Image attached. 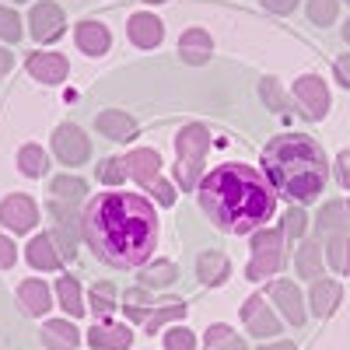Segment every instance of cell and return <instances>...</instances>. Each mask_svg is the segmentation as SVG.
I'll return each instance as SVG.
<instances>
[{
  "instance_id": "obj_1",
  "label": "cell",
  "mask_w": 350,
  "mask_h": 350,
  "mask_svg": "<svg viewBox=\"0 0 350 350\" xmlns=\"http://www.w3.org/2000/svg\"><path fill=\"white\" fill-rule=\"evenodd\" d=\"M81 239L105 267L137 270L158 249V211L144 193H95L92 200H84Z\"/></svg>"
},
{
  "instance_id": "obj_2",
  "label": "cell",
  "mask_w": 350,
  "mask_h": 350,
  "mask_svg": "<svg viewBox=\"0 0 350 350\" xmlns=\"http://www.w3.org/2000/svg\"><path fill=\"white\" fill-rule=\"evenodd\" d=\"M200 207L228 235H252L277 211V193L267 175L245 161L214 165L196 186Z\"/></svg>"
},
{
  "instance_id": "obj_3",
  "label": "cell",
  "mask_w": 350,
  "mask_h": 350,
  "mask_svg": "<svg viewBox=\"0 0 350 350\" xmlns=\"http://www.w3.org/2000/svg\"><path fill=\"white\" fill-rule=\"evenodd\" d=\"M259 172L287 203H312L329 183V158L308 133H277L262 148Z\"/></svg>"
},
{
  "instance_id": "obj_4",
  "label": "cell",
  "mask_w": 350,
  "mask_h": 350,
  "mask_svg": "<svg viewBox=\"0 0 350 350\" xmlns=\"http://www.w3.org/2000/svg\"><path fill=\"white\" fill-rule=\"evenodd\" d=\"M211 154V130L203 123H186L175 133V168H172V183L183 193H196L203 172V161Z\"/></svg>"
},
{
  "instance_id": "obj_5",
  "label": "cell",
  "mask_w": 350,
  "mask_h": 350,
  "mask_svg": "<svg viewBox=\"0 0 350 350\" xmlns=\"http://www.w3.org/2000/svg\"><path fill=\"white\" fill-rule=\"evenodd\" d=\"M291 102H295V112L305 116V120H326L329 116V84L319 74H301L295 84H291Z\"/></svg>"
},
{
  "instance_id": "obj_6",
  "label": "cell",
  "mask_w": 350,
  "mask_h": 350,
  "mask_svg": "<svg viewBox=\"0 0 350 350\" xmlns=\"http://www.w3.org/2000/svg\"><path fill=\"white\" fill-rule=\"evenodd\" d=\"M28 32H32L39 46L60 42L67 32V11L56 0H36V8L28 11Z\"/></svg>"
},
{
  "instance_id": "obj_7",
  "label": "cell",
  "mask_w": 350,
  "mask_h": 350,
  "mask_svg": "<svg viewBox=\"0 0 350 350\" xmlns=\"http://www.w3.org/2000/svg\"><path fill=\"white\" fill-rule=\"evenodd\" d=\"M49 148H53L56 161L67 165V168H77V165H84L88 158H92V140H88V133L77 123L56 126L53 137H49Z\"/></svg>"
},
{
  "instance_id": "obj_8",
  "label": "cell",
  "mask_w": 350,
  "mask_h": 350,
  "mask_svg": "<svg viewBox=\"0 0 350 350\" xmlns=\"http://www.w3.org/2000/svg\"><path fill=\"white\" fill-rule=\"evenodd\" d=\"M42 211L36 196L28 193H8L4 200H0V224H4L8 231H14V235H28V231H36Z\"/></svg>"
},
{
  "instance_id": "obj_9",
  "label": "cell",
  "mask_w": 350,
  "mask_h": 350,
  "mask_svg": "<svg viewBox=\"0 0 350 350\" xmlns=\"http://www.w3.org/2000/svg\"><path fill=\"white\" fill-rule=\"evenodd\" d=\"M239 315H242L245 329H249L256 340H273V336H280V329H284V319L270 308V301L262 298V295H249V298L242 301Z\"/></svg>"
},
{
  "instance_id": "obj_10",
  "label": "cell",
  "mask_w": 350,
  "mask_h": 350,
  "mask_svg": "<svg viewBox=\"0 0 350 350\" xmlns=\"http://www.w3.org/2000/svg\"><path fill=\"white\" fill-rule=\"evenodd\" d=\"M25 262L32 270H42V273H64L67 256H64L53 231H39V235L28 239V245H25Z\"/></svg>"
},
{
  "instance_id": "obj_11",
  "label": "cell",
  "mask_w": 350,
  "mask_h": 350,
  "mask_svg": "<svg viewBox=\"0 0 350 350\" xmlns=\"http://www.w3.org/2000/svg\"><path fill=\"white\" fill-rule=\"evenodd\" d=\"M25 70L39 84H64L70 77V60L64 53H53V49H32L25 56Z\"/></svg>"
},
{
  "instance_id": "obj_12",
  "label": "cell",
  "mask_w": 350,
  "mask_h": 350,
  "mask_svg": "<svg viewBox=\"0 0 350 350\" xmlns=\"http://www.w3.org/2000/svg\"><path fill=\"white\" fill-rule=\"evenodd\" d=\"M262 291H267V298L277 305V312L287 319L291 326H305V319H308V315H305L301 291H298L295 284H291V280H284V277H270Z\"/></svg>"
},
{
  "instance_id": "obj_13",
  "label": "cell",
  "mask_w": 350,
  "mask_h": 350,
  "mask_svg": "<svg viewBox=\"0 0 350 350\" xmlns=\"http://www.w3.org/2000/svg\"><path fill=\"white\" fill-rule=\"evenodd\" d=\"M88 347L92 350H130L133 347V329H130V323L98 319V323L88 329Z\"/></svg>"
},
{
  "instance_id": "obj_14",
  "label": "cell",
  "mask_w": 350,
  "mask_h": 350,
  "mask_svg": "<svg viewBox=\"0 0 350 350\" xmlns=\"http://www.w3.org/2000/svg\"><path fill=\"white\" fill-rule=\"evenodd\" d=\"M126 36L137 49H158L165 39V21L154 11H137L126 21Z\"/></svg>"
},
{
  "instance_id": "obj_15",
  "label": "cell",
  "mask_w": 350,
  "mask_h": 350,
  "mask_svg": "<svg viewBox=\"0 0 350 350\" xmlns=\"http://www.w3.org/2000/svg\"><path fill=\"white\" fill-rule=\"evenodd\" d=\"M350 228V200H329L319 207L315 214V239H333V235H347Z\"/></svg>"
},
{
  "instance_id": "obj_16",
  "label": "cell",
  "mask_w": 350,
  "mask_h": 350,
  "mask_svg": "<svg viewBox=\"0 0 350 350\" xmlns=\"http://www.w3.org/2000/svg\"><path fill=\"white\" fill-rule=\"evenodd\" d=\"M74 42H77V49L84 56H105L112 49V32H109L102 21L84 18V21L74 25Z\"/></svg>"
},
{
  "instance_id": "obj_17",
  "label": "cell",
  "mask_w": 350,
  "mask_h": 350,
  "mask_svg": "<svg viewBox=\"0 0 350 350\" xmlns=\"http://www.w3.org/2000/svg\"><path fill=\"white\" fill-rule=\"evenodd\" d=\"M343 305V287L329 277H315L308 287V308L315 319H329L336 308Z\"/></svg>"
},
{
  "instance_id": "obj_18",
  "label": "cell",
  "mask_w": 350,
  "mask_h": 350,
  "mask_svg": "<svg viewBox=\"0 0 350 350\" xmlns=\"http://www.w3.org/2000/svg\"><path fill=\"white\" fill-rule=\"evenodd\" d=\"M126 158V172H130V179L140 186V189H148L158 175H161V154L154 148H133L123 154Z\"/></svg>"
},
{
  "instance_id": "obj_19",
  "label": "cell",
  "mask_w": 350,
  "mask_h": 350,
  "mask_svg": "<svg viewBox=\"0 0 350 350\" xmlns=\"http://www.w3.org/2000/svg\"><path fill=\"white\" fill-rule=\"evenodd\" d=\"M179 56H183V64L189 67H200V64H207L211 56H214V36L207 32V28H186V32L179 36Z\"/></svg>"
},
{
  "instance_id": "obj_20",
  "label": "cell",
  "mask_w": 350,
  "mask_h": 350,
  "mask_svg": "<svg viewBox=\"0 0 350 350\" xmlns=\"http://www.w3.org/2000/svg\"><path fill=\"white\" fill-rule=\"evenodd\" d=\"M53 284H46V280H39V277H25L21 284H18V305H21V312H28V315H46L49 308H53Z\"/></svg>"
},
{
  "instance_id": "obj_21",
  "label": "cell",
  "mask_w": 350,
  "mask_h": 350,
  "mask_svg": "<svg viewBox=\"0 0 350 350\" xmlns=\"http://www.w3.org/2000/svg\"><path fill=\"white\" fill-rule=\"evenodd\" d=\"M95 130H98L102 137L116 140V144H130V140H137V133H140L137 120H133V116H126V112H120V109H105V112H98Z\"/></svg>"
},
{
  "instance_id": "obj_22",
  "label": "cell",
  "mask_w": 350,
  "mask_h": 350,
  "mask_svg": "<svg viewBox=\"0 0 350 350\" xmlns=\"http://www.w3.org/2000/svg\"><path fill=\"white\" fill-rule=\"evenodd\" d=\"M53 295H56V305L64 308V315H84L88 312V298H84V284L74 277V273H60L53 284Z\"/></svg>"
},
{
  "instance_id": "obj_23",
  "label": "cell",
  "mask_w": 350,
  "mask_h": 350,
  "mask_svg": "<svg viewBox=\"0 0 350 350\" xmlns=\"http://www.w3.org/2000/svg\"><path fill=\"white\" fill-rule=\"evenodd\" d=\"M196 277H200L203 287H224V284L231 280V259H228L224 252H217V249L200 252V259H196Z\"/></svg>"
},
{
  "instance_id": "obj_24",
  "label": "cell",
  "mask_w": 350,
  "mask_h": 350,
  "mask_svg": "<svg viewBox=\"0 0 350 350\" xmlns=\"http://www.w3.org/2000/svg\"><path fill=\"white\" fill-rule=\"evenodd\" d=\"M295 270L301 280H315V277H323L326 270V256H323V242L319 239H301L298 252H295Z\"/></svg>"
},
{
  "instance_id": "obj_25",
  "label": "cell",
  "mask_w": 350,
  "mask_h": 350,
  "mask_svg": "<svg viewBox=\"0 0 350 350\" xmlns=\"http://www.w3.org/2000/svg\"><path fill=\"white\" fill-rule=\"evenodd\" d=\"M42 343L49 350H77L81 347V329L70 319H46L42 323Z\"/></svg>"
},
{
  "instance_id": "obj_26",
  "label": "cell",
  "mask_w": 350,
  "mask_h": 350,
  "mask_svg": "<svg viewBox=\"0 0 350 350\" xmlns=\"http://www.w3.org/2000/svg\"><path fill=\"white\" fill-rule=\"evenodd\" d=\"M137 280L148 291H161V287H172L179 280V267L172 259H148L144 267H137Z\"/></svg>"
},
{
  "instance_id": "obj_27",
  "label": "cell",
  "mask_w": 350,
  "mask_h": 350,
  "mask_svg": "<svg viewBox=\"0 0 350 350\" xmlns=\"http://www.w3.org/2000/svg\"><path fill=\"white\" fill-rule=\"evenodd\" d=\"M186 301L183 298H165L161 305H154V312L148 315V323H144V333L148 336H158L165 326H175V323H183L186 319Z\"/></svg>"
},
{
  "instance_id": "obj_28",
  "label": "cell",
  "mask_w": 350,
  "mask_h": 350,
  "mask_svg": "<svg viewBox=\"0 0 350 350\" xmlns=\"http://www.w3.org/2000/svg\"><path fill=\"white\" fill-rule=\"evenodd\" d=\"M151 312H154V298H151L148 287L137 284V287H126L123 291V315H126V323H133V326L140 323L144 326Z\"/></svg>"
},
{
  "instance_id": "obj_29",
  "label": "cell",
  "mask_w": 350,
  "mask_h": 350,
  "mask_svg": "<svg viewBox=\"0 0 350 350\" xmlns=\"http://www.w3.org/2000/svg\"><path fill=\"white\" fill-rule=\"evenodd\" d=\"M14 165H18V172L25 175V179H42V175H49V154H46V148H39V144H21Z\"/></svg>"
},
{
  "instance_id": "obj_30",
  "label": "cell",
  "mask_w": 350,
  "mask_h": 350,
  "mask_svg": "<svg viewBox=\"0 0 350 350\" xmlns=\"http://www.w3.org/2000/svg\"><path fill=\"white\" fill-rule=\"evenodd\" d=\"M49 196L60 200V203H70V207H77V203L88 200V183L77 179V175H56V179L49 183Z\"/></svg>"
},
{
  "instance_id": "obj_31",
  "label": "cell",
  "mask_w": 350,
  "mask_h": 350,
  "mask_svg": "<svg viewBox=\"0 0 350 350\" xmlns=\"http://www.w3.org/2000/svg\"><path fill=\"white\" fill-rule=\"evenodd\" d=\"M203 350H249V343L224 323H214L203 329Z\"/></svg>"
},
{
  "instance_id": "obj_32",
  "label": "cell",
  "mask_w": 350,
  "mask_h": 350,
  "mask_svg": "<svg viewBox=\"0 0 350 350\" xmlns=\"http://www.w3.org/2000/svg\"><path fill=\"white\" fill-rule=\"evenodd\" d=\"M284 231L280 228H256L252 235H249V249H252V256H284Z\"/></svg>"
},
{
  "instance_id": "obj_33",
  "label": "cell",
  "mask_w": 350,
  "mask_h": 350,
  "mask_svg": "<svg viewBox=\"0 0 350 350\" xmlns=\"http://www.w3.org/2000/svg\"><path fill=\"white\" fill-rule=\"evenodd\" d=\"M116 301H120V295H116V284H109V280H98L88 291V308H92L95 319H109L116 312Z\"/></svg>"
},
{
  "instance_id": "obj_34",
  "label": "cell",
  "mask_w": 350,
  "mask_h": 350,
  "mask_svg": "<svg viewBox=\"0 0 350 350\" xmlns=\"http://www.w3.org/2000/svg\"><path fill=\"white\" fill-rule=\"evenodd\" d=\"M323 256H326V267H329L333 273L350 277V235H333V239H326Z\"/></svg>"
},
{
  "instance_id": "obj_35",
  "label": "cell",
  "mask_w": 350,
  "mask_h": 350,
  "mask_svg": "<svg viewBox=\"0 0 350 350\" xmlns=\"http://www.w3.org/2000/svg\"><path fill=\"white\" fill-rule=\"evenodd\" d=\"M95 179L109 189H123V183L130 179V172H126V158L120 154H112V158H102L98 168H95Z\"/></svg>"
},
{
  "instance_id": "obj_36",
  "label": "cell",
  "mask_w": 350,
  "mask_h": 350,
  "mask_svg": "<svg viewBox=\"0 0 350 350\" xmlns=\"http://www.w3.org/2000/svg\"><path fill=\"white\" fill-rule=\"evenodd\" d=\"M280 231L287 242H301L305 231H308V211L301 207V203H295V207H287L284 217H280Z\"/></svg>"
},
{
  "instance_id": "obj_37",
  "label": "cell",
  "mask_w": 350,
  "mask_h": 350,
  "mask_svg": "<svg viewBox=\"0 0 350 350\" xmlns=\"http://www.w3.org/2000/svg\"><path fill=\"white\" fill-rule=\"evenodd\" d=\"M259 95H262V102H267L273 112H291V109H295V102L287 98V92H280L277 77H262L259 81Z\"/></svg>"
},
{
  "instance_id": "obj_38",
  "label": "cell",
  "mask_w": 350,
  "mask_h": 350,
  "mask_svg": "<svg viewBox=\"0 0 350 350\" xmlns=\"http://www.w3.org/2000/svg\"><path fill=\"white\" fill-rule=\"evenodd\" d=\"M21 39H25L21 14H18L14 8H4V4H0V42L14 46V42H21Z\"/></svg>"
},
{
  "instance_id": "obj_39",
  "label": "cell",
  "mask_w": 350,
  "mask_h": 350,
  "mask_svg": "<svg viewBox=\"0 0 350 350\" xmlns=\"http://www.w3.org/2000/svg\"><path fill=\"white\" fill-rule=\"evenodd\" d=\"M284 267V256H252L249 267H245V277L256 284V280H270L277 270Z\"/></svg>"
},
{
  "instance_id": "obj_40",
  "label": "cell",
  "mask_w": 350,
  "mask_h": 350,
  "mask_svg": "<svg viewBox=\"0 0 350 350\" xmlns=\"http://www.w3.org/2000/svg\"><path fill=\"white\" fill-rule=\"evenodd\" d=\"M340 14V0H308V21L319 25V28H326L333 25Z\"/></svg>"
},
{
  "instance_id": "obj_41",
  "label": "cell",
  "mask_w": 350,
  "mask_h": 350,
  "mask_svg": "<svg viewBox=\"0 0 350 350\" xmlns=\"http://www.w3.org/2000/svg\"><path fill=\"white\" fill-rule=\"evenodd\" d=\"M161 343H165V350H196L200 347L196 343V333L186 329V326H168L161 333Z\"/></svg>"
},
{
  "instance_id": "obj_42",
  "label": "cell",
  "mask_w": 350,
  "mask_h": 350,
  "mask_svg": "<svg viewBox=\"0 0 350 350\" xmlns=\"http://www.w3.org/2000/svg\"><path fill=\"white\" fill-rule=\"evenodd\" d=\"M144 193H148V200L158 203V207H175V183L168 179V175H158Z\"/></svg>"
},
{
  "instance_id": "obj_43",
  "label": "cell",
  "mask_w": 350,
  "mask_h": 350,
  "mask_svg": "<svg viewBox=\"0 0 350 350\" xmlns=\"http://www.w3.org/2000/svg\"><path fill=\"white\" fill-rule=\"evenodd\" d=\"M14 262H18V245H14L11 235H4V231H0V270H11Z\"/></svg>"
},
{
  "instance_id": "obj_44",
  "label": "cell",
  "mask_w": 350,
  "mask_h": 350,
  "mask_svg": "<svg viewBox=\"0 0 350 350\" xmlns=\"http://www.w3.org/2000/svg\"><path fill=\"white\" fill-rule=\"evenodd\" d=\"M333 179L340 183V189H350V151H340L333 161Z\"/></svg>"
},
{
  "instance_id": "obj_45",
  "label": "cell",
  "mask_w": 350,
  "mask_h": 350,
  "mask_svg": "<svg viewBox=\"0 0 350 350\" xmlns=\"http://www.w3.org/2000/svg\"><path fill=\"white\" fill-rule=\"evenodd\" d=\"M262 8H267L270 14H280V18H287V14H295V8L301 4V0H259Z\"/></svg>"
},
{
  "instance_id": "obj_46",
  "label": "cell",
  "mask_w": 350,
  "mask_h": 350,
  "mask_svg": "<svg viewBox=\"0 0 350 350\" xmlns=\"http://www.w3.org/2000/svg\"><path fill=\"white\" fill-rule=\"evenodd\" d=\"M333 77L343 88H350V53H343V56H336V60H333Z\"/></svg>"
},
{
  "instance_id": "obj_47",
  "label": "cell",
  "mask_w": 350,
  "mask_h": 350,
  "mask_svg": "<svg viewBox=\"0 0 350 350\" xmlns=\"http://www.w3.org/2000/svg\"><path fill=\"white\" fill-rule=\"evenodd\" d=\"M14 67V56H11V49L8 46H0V74H8Z\"/></svg>"
},
{
  "instance_id": "obj_48",
  "label": "cell",
  "mask_w": 350,
  "mask_h": 350,
  "mask_svg": "<svg viewBox=\"0 0 350 350\" xmlns=\"http://www.w3.org/2000/svg\"><path fill=\"white\" fill-rule=\"evenodd\" d=\"M259 350H298V343H291V340H277V343H259Z\"/></svg>"
},
{
  "instance_id": "obj_49",
  "label": "cell",
  "mask_w": 350,
  "mask_h": 350,
  "mask_svg": "<svg viewBox=\"0 0 350 350\" xmlns=\"http://www.w3.org/2000/svg\"><path fill=\"white\" fill-rule=\"evenodd\" d=\"M343 42H350V18L343 21Z\"/></svg>"
},
{
  "instance_id": "obj_50",
  "label": "cell",
  "mask_w": 350,
  "mask_h": 350,
  "mask_svg": "<svg viewBox=\"0 0 350 350\" xmlns=\"http://www.w3.org/2000/svg\"><path fill=\"white\" fill-rule=\"evenodd\" d=\"M8 4H28V0H8Z\"/></svg>"
},
{
  "instance_id": "obj_51",
  "label": "cell",
  "mask_w": 350,
  "mask_h": 350,
  "mask_svg": "<svg viewBox=\"0 0 350 350\" xmlns=\"http://www.w3.org/2000/svg\"><path fill=\"white\" fill-rule=\"evenodd\" d=\"M148 4H168V0H148Z\"/></svg>"
},
{
  "instance_id": "obj_52",
  "label": "cell",
  "mask_w": 350,
  "mask_h": 350,
  "mask_svg": "<svg viewBox=\"0 0 350 350\" xmlns=\"http://www.w3.org/2000/svg\"><path fill=\"white\" fill-rule=\"evenodd\" d=\"M343 4H350V0H343Z\"/></svg>"
}]
</instances>
